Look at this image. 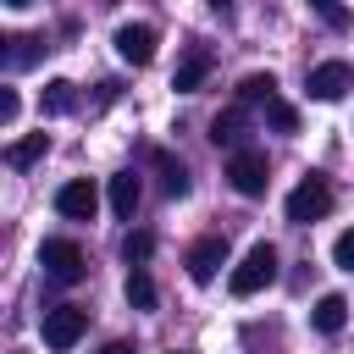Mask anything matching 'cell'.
Returning <instances> with one entry per match:
<instances>
[{
  "label": "cell",
  "mask_w": 354,
  "mask_h": 354,
  "mask_svg": "<svg viewBox=\"0 0 354 354\" xmlns=\"http://www.w3.org/2000/svg\"><path fill=\"white\" fill-rule=\"evenodd\" d=\"M277 282V249L271 243H254L238 266H232V277H227V288L238 293V299H254L260 288H271Z\"/></svg>",
  "instance_id": "1"
},
{
  "label": "cell",
  "mask_w": 354,
  "mask_h": 354,
  "mask_svg": "<svg viewBox=\"0 0 354 354\" xmlns=\"http://www.w3.org/2000/svg\"><path fill=\"white\" fill-rule=\"evenodd\" d=\"M39 266H44L50 282H83V277H88V260H83V249H77L72 238H44Z\"/></svg>",
  "instance_id": "2"
},
{
  "label": "cell",
  "mask_w": 354,
  "mask_h": 354,
  "mask_svg": "<svg viewBox=\"0 0 354 354\" xmlns=\"http://www.w3.org/2000/svg\"><path fill=\"white\" fill-rule=\"evenodd\" d=\"M39 332H44V348L66 354V348H72V343L88 332V310H77V304H55V310H44Z\"/></svg>",
  "instance_id": "3"
},
{
  "label": "cell",
  "mask_w": 354,
  "mask_h": 354,
  "mask_svg": "<svg viewBox=\"0 0 354 354\" xmlns=\"http://www.w3.org/2000/svg\"><path fill=\"white\" fill-rule=\"evenodd\" d=\"M326 210H332V183L310 171V177H304V183H299V188L288 194V221H299V227H310V221H321Z\"/></svg>",
  "instance_id": "4"
},
{
  "label": "cell",
  "mask_w": 354,
  "mask_h": 354,
  "mask_svg": "<svg viewBox=\"0 0 354 354\" xmlns=\"http://www.w3.org/2000/svg\"><path fill=\"white\" fill-rule=\"evenodd\" d=\"M227 177H232V188L243 194V199H260L266 194V155L260 149H232V160H227Z\"/></svg>",
  "instance_id": "5"
},
{
  "label": "cell",
  "mask_w": 354,
  "mask_h": 354,
  "mask_svg": "<svg viewBox=\"0 0 354 354\" xmlns=\"http://www.w3.org/2000/svg\"><path fill=\"white\" fill-rule=\"evenodd\" d=\"M55 210H61L66 221H94V210H100V188H94L88 177H72V183H61Z\"/></svg>",
  "instance_id": "6"
},
{
  "label": "cell",
  "mask_w": 354,
  "mask_h": 354,
  "mask_svg": "<svg viewBox=\"0 0 354 354\" xmlns=\"http://www.w3.org/2000/svg\"><path fill=\"white\" fill-rule=\"evenodd\" d=\"M116 55L133 61V66H149L155 61V28L149 22H122L116 28Z\"/></svg>",
  "instance_id": "7"
},
{
  "label": "cell",
  "mask_w": 354,
  "mask_h": 354,
  "mask_svg": "<svg viewBox=\"0 0 354 354\" xmlns=\"http://www.w3.org/2000/svg\"><path fill=\"white\" fill-rule=\"evenodd\" d=\"M183 266H188V277H194V282H216V271L227 266V238H216V232H210V238H199V243L188 249V260H183Z\"/></svg>",
  "instance_id": "8"
},
{
  "label": "cell",
  "mask_w": 354,
  "mask_h": 354,
  "mask_svg": "<svg viewBox=\"0 0 354 354\" xmlns=\"http://www.w3.org/2000/svg\"><path fill=\"white\" fill-rule=\"evenodd\" d=\"M304 88H310V100H343V94L354 88V72H348L343 61H321Z\"/></svg>",
  "instance_id": "9"
},
{
  "label": "cell",
  "mask_w": 354,
  "mask_h": 354,
  "mask_svg": "<svg viewBox=\"0 0 354 354\" xmlns=\"http://www.w3.org/2000/svg\"><path fill=\"white\" fill-rule=\"evenodd\" d=\"M310 321H315V332H343V321H348V299L343 293H321L315 299V310H310Z\"/></svg>",
  "instance_id": "10"
},
{
  "label": "cell",
  "mask_w": 354,
  "mask_h": 354,
  "mask_svg": "<svg viewBox=\"0 0 354 354\" xmlns=\"http://www.w3.org/2000/svg\"><path fill=\"white\" fill-rule=\"evenodd\" d=\"M205 72H210V50H188L183 66L171 72V88H177V94H194V88L205 83Z\"/></svg>",
  "instance_id": "11"
},
{
  "label": "cell",
  "mask_w": 354,
  "mask_h": 354,
  "mask_svg": "<svg viewBox=\"0 0 354 354\" xmlns=\"http://www.w3.org/2000/svg\"><path fill=\"white\" fill-rule=\"evenodd\" d=\"M39 111H44V116H66V111H77V83L50 77V83H44V94H39Z\"/></svg>",
  "instance_id": "12"
},
{
  "label": "cell",
  "mask_w": 354,
  "mask_h": 354,
  "mask_svg": "<svg viewBox=\"0 0 354 354\" xmlns=\"http://www.w3.org/2000/svg\"><path fill=\"white\" fill-rule=\"evenodd\" d=\"M138 194H144V188H138V177H133V171H116V177H111V210H116L122 221H133Z\"/></svg>",
  "instance_id": "13"
},
{
  "label": "cell",
  "mask_w": 354,
  "mask_h": 354,
  "mask_svg": "<svg viewBox=\"0 0 354 354\" xmlns=\"http://www.w3.org/2000/svg\"><path fill=\"white\" fill-rule=\"evenodd\" d=\"M44 149H50V133H28V138H17V144L6 149V166H17V171H22V166H33Z\"/></svg>",
  "instance_id": "14"
},
{
  "label": "cell",
  "mask_w": 354,
  "mask_h": 354,
  "mask_svg": "<svg viewBox=\"0 0 354 354\" xmlns=\"http://www.w3.org/2000/svg\"><path fill=\"white\" fill-rule=\"evenodd\" d=\"M39 50H44L39 39H22V33H11V39H6V50H0V61L17 72V66H33V61H39Z\"/></svg>",
  "instance_id": "15"
},
{
  "label": "cell",
  "mask_w": 354,
  "mask_h": 354,
  "mask_svg": "<svg viewBox=\"0 0 354 354\" xmlns=\"http://www.w3.org/2000/svg\"><path fill=\"white\" fill-rule=\"evenodd\" d=\"M238 100H243V105H254V100L271 105V100H277V77H271V72H249V77L238 83Z\"/></svg>",
  "instance_id": "16"
},
{
  "label": "cell",
  "mask_w": 354,
  "mask_h": 354,
  "mask_svg": "<svg viewBox=\"0 0 354 354\" xmlns=\"http://www.w3.org/2000/svg\"><path fill=\"white\" fill-rule=\"evenodd\" d=\"M210 138H216V144H238V138H243V105L221 111V116L210 122Z\"/></svg>",
  "instance_id": "17"
},
{
  "label": "cell",
  "mask_w": 354,
  "mask_h": 354,
  "mask_svg": "<svg viewBox=\"0 0 354 354\" xmlns=\"http://www.w3.org/2000/svg\"><path fill=\"white\" fill-rule=\"evenodd\" d=\"M155 166H160V188H166L171 199H183V194H188V171H183V160H171V155H155Z\"/></svg>",
  "instance_id": "18"
},
{
  "label": "cell",
  "mask_w": 354,
  "mask_h": 354,
  "mask_svg": "<svg viewBox=\"0 0 354 354\" xmlns=\"http://www.w3.org/2000/svg\"><path fill=\"white\" fill-rule=\"evenodd\" d=\"M127 304H133V310H155V282H149L144 266L127 271Z\"/></svg>",
  "instance_id": "19"
},
{
  "label": "cell",
  "mask_w": 354,
  "mask_h": 354,
  "mask_svg": "<svg viewBox=\"0 0 354 354\" xmlns=\"http://www.w3.org/2000/svg\"><path fill=\"white\" fill-rule=\"evenodd\" d=\"M122 254H127V266L138 271V266L155 254V238H149V232H127V238H122Z\"/></svg>",
  "instance_id": "20"
},
{
  "label": "cell",
  "mask_w": 354,
  "mask_h": 354,
  "mask_svg": "<svg viewBox=\"0 0 354 354\" xmlns=\"http://www.w3.org/2000/svg\"><path fill=\"white\" fill-rule=\"evenodd\" d=\"M266 122H271L277 133H293V127H299V111H293L288 100H271V105H266Z\"/></svg>",
  "instance_id": "21"
},
{
  "label": "cell",
  "mask_w": 354,
  "mask_h": 354,
  "mask_svg": "<svg viewBox=\"0 0 354 354\" xmlns=\"http://www.w3.org/2000/svg\"><path fill=\"white\" fill-rule=\"evenodd\" d=\"M332 260H337V271H354V232H343L332 243Z\"/></svg>",
  "instance_id": "22"
},
{
  "label": "cell",
  "mask_w": 354,
  "mask_h": 354,
  "mask_svg": "<svg viewBox=\"0 0 354 354\" xmlns=\"http://www.w3.org/2000/svg\"><path fill=\"white\" fill-rule=\"evenodd\" d=\"M17 111H22V100H17V88H6V94H0V122L11 127V122H17Z\"/></svg>",
  "instance_id": "23"
},
{
  "label": "cell",
  "mask_w": 354,
  "mask_h": 354,
  "mask_svg": "<svg viewBox=\"0 0 354 354\" xmlns=\"http://www.w3.org/2000/svg\"><path fill=\"white\" fill-rule=\"evenodd\" d=\"M315 11H321V22H332V28H343V22H348V11H343V6H315Z\"/></svg>",
  "instance_id": "24"
},
{
  "label": "cell",
  "mask_w": 354,
  "mask_h": 354,
  "mask_svg": "<svg viewBox=\"0 0 354 354\" xmlns=\"http://www.w3.org/2000/svg\"><path fill=\"white\" fill-rule=\"evenodd\" d=\"M100 354H133V343H122V337H116V343H105Z\"/></svg>",
  "instance_id": "25"
}]
</instances>
